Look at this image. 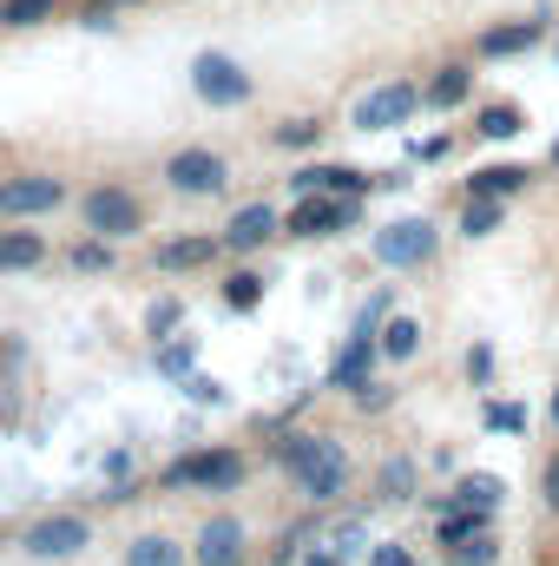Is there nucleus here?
<instances>
[{"mask_svg":"<svg viewBox=\"0 0 559 566\" xmlns=\"http://www.w3.org/2000/svg\"><path fill=\"white\" fill-rule=\"evenodd\" d=\"M454 501H461V507H494V501H500V481H494V474H467V481L454 488Z\"/></svg>","mask_w":559,"mask_h":566,"instance_id":"24","label":"nucleus"},{"mask_svg":"<svg viewBox=\"0 0 559 566\" xmlns=\"http://www.w3.org/2000/svg\"><path fill=\"white\" fill-rule=\"evenodd\" d=\"M271 231H277V205H244V211L224 224V244H231V251H257Z\"/></svg>","mask_w":559,"mask_h":566,"instance_id":"13","label":"nucleus"},{"mask_svg":"<svg viewBox=\"0 0 559 566\" xmlns=\"http://www.w3.org/2000/svg\"><path fill=\"white\" fill-rule=\"evenodd\" d=\"M158 369H165V376H184V369H191V343H165V349H158Z\"/></svg>","mask_w":559,"mask_h":566,"instance_id":"29","label":"nucleus"},{"mask_svg":"<svg viewBox=\"0 0 559 566\" xmlns=\"http://www.w3.org/2000/svg\"><path fill=\"white\" fill-rule=\"evenodd\" d=\"M540 40V20H514V27H487L481 33V53L487 60H507V53H527Z\"/></svg>","mask_w":559,"mask_h":566,"instance_id":"14","label":"nucleus"},{"mask_svg":"<svg viewBox=\"0 0 559 566\" xmlns=\"http://www.w3.org/2000/svg\"><path fill=\"white\" fill-rule=\"evenodd\" d=\"M165 178H171V191H184V198H211V191H224V158L204 151V145H191V151H171V158H165Z\"/></svg>","mask_w":559,"mask_h":566,"instance_id":"4","label":"nucleus"},{"mask_svg":"<svg viewBox=\"0 0 559 566\" xmlns=\"http://www.w3.org/2000/svg\"><path fill=\"white\" fill-rule=\"evenodd\" d=\"M198 566H244V527L231 514L198 527Z\"/></svg>","mask_w":559,"mask_h":566,"instance_id":"11","label":"nucleus"},{"mask_svg":"<svg viewBox=\"0 0 559 566\" xmlns=\"http://www.w3.org/2000/svg\"><path fill=\"white\" fill-rule=\"evenodd\" d=\"M461 231H467V238H487V231H500V198H467V211H461Z\"/></svg>","mask_w":559,"mask_h":566,"instance_id":"21","label":"nucleus"},{"mask_svg":"<svg viewBox=\"0 0 559 566\" xmlns=\"http://www.w3.org/2000/svg\"><path fill=\"white\" fill-rule=\"evenodd\" d=\"M376 258H382L389 271L428 264V258H434V224H428V218H395L389 231H376Z\"/></svg>","mask_w":559,"mask_h":566,"instance_id":"3","label":"nucleus"},{"mask_svg":"<svg viewBox=\"0 0 559 566\" xmlns=\"http://www.w3.org/2000/svg\"><path fill=\"white\" fill-rule=\"evenodd\" d=\"M376 349H382V356H395V363H409V356L421 349V323H415V316H389V323L376 329Z\"/></svg>","mask_w":559,"mask_h":566,"instance_id":"15","label":"nucleus"},{"mask_svg":"<svg viewBox=\"0 0 559 566\" xmlns=\"http://www.w3.org/2000/svg\"><path fill=\"white\" fill-rule=\"evenodd\" d=\"M447 566H494V541H487V534H467V541H454Z\"/></svg>","mask_w":559,"mask_h":566,"instance_id":"25","label":"nucleus"},{"mask_svg":"<svg viewBox=\"0 0 559 566\" xmlns=\"http://www.w3.org/2000/svg\"><path fill=\"white\" fill-rule=\"evenodd\" d=\"M231 310H257V296H264V277H231Z\"/></svg>","mask_w":559,"mask_h":566,"instance_id":"28","label":"nucleus"},{"mask_svg":"<svg viewBox=\"0 0 559 566\" xmlns=\"http://www.w3.org/2000/svg\"><path fill=\"white\" fill-rule=\"evenodd\" d=\"M238 488L244 481V461L238 454H184V461H171L165 468V488Z\"/></svg>","mask_w":559,"mask_h":566,"instance_id":"7","label":"nucleus"},{"mask_svg":"<svg viewBox=\"0 0 559 566\" xmlns=\"http://www.w3.org/2000/svg\"><path fill=\"white\" fill-rule=\"evenodd\" d=\"M106 7H133V0H86V13H106Z\"/></svg>","mask_w":559,"mask_h":566,"instance_id":"36","label":"nucleus"},{"mask_svg":"<svg viewBox=\"0 0 559 566\" xmlns=\"http://www.w3.org/2000/svg\"><path fill=\"white\" fill-rule=\"evenodd\" d=\"M409 488H415V468H409V461H389V468H382V494H389V501H409Z\"/></svg>","mask_w":559,"mask_h":566,"instance_id":"26","label":"nucleus"},{"mask_svg":"<svg viewBox=\"0 0 559 566\" xmlns=\"http://www.w3.org/2000/svg\"><path fill=\"white\" fill-rule=\"evenodd\" d=\"M415 106H421L415 86H376V93H362V106H356V126H362V133H389V126L415 119Z\"/></svg>","mask_w":559,"mask_h":566,"instance_id":"8","label":"nucleus"},{"mask_svg":"<svg viewBox=\"0 0 559 566\" xmlns=\"http://www.w3.org/2000/svg\"><path fill=\"white\" fill-rule=\"evenodd\" d=\"M309 566H342V560H336V554H316V560H309Z\"/></svg>","mask_w":559,"mask_h":566,"instance_id":"37","label":"nucleus"},{"mask_svg":"<svg viewBox=\"0 0 559 566\" xmlns=\"http://www.w3.org/2000/svg\"><path fill=\"white\" fill-rule=\"evenodd\" d=\"M487 422H494V428H520L527 416H520V409H487Z\"/></svg>","mask_w":559,"mask_h":566,"instance_id":"35","label":"nucleus"},{"mask_svg":"<svg viewBox=\"0 0 559 566\" xmlns=\"http://www.w3.org/2000/svg\"><path fill=\"white\" fill-rule=\"evenodd\" d=\"M126 566H184V554H178V547H171L165 534H145V541H133Z\"/></svg>","mask_w":559,"mask_h":566,"instance_id":"20","label":"nucleus"},{"mask_svg":"<svg viewBox=\"0 0 559 566\" xmlns=\"http://www.w3.org/2000/svg\"><path fill=\"white\" fill-rule=\"evenodd\" d=\"M540 494H547V507L559 514V454L547 461V481H540Z\"/></svg>","mask_w":559,"mask_h":566,"instance_id":"33","label":"nucleus"},{"mask_svg":"<svg viewBox=\"0 0 559 566\" xmlns=\"http://www.w3.org/2000/svg\"><path fill=\"white\" fill-rule=\"evenodd\" d=\"M191 86H198L204 106H244V99H251V73H244L238 60H224V53H204V60L191 66Z\"/></svg>","mask_w":559,"mask_h":566,"instance_id":"2","label":"nucleus"},{"mask_svg":"<svg viewBox=\"0 0 559 566\" xmlns=\"http://www.w3.org/2000/svg\"><path fill=\"white\" fill-rule=\"evenodd\" d=\"M553 422H559V396H553Z\"/></svg>","mask_w":559,"mask_h":566,"instance_id":"38","label":"nucleus"},{"mask_svg":"<svg viewBox=\"0 0 559 566\" xmlns=\"http://www.w3.org/2000/svg\"><path fill=\"white\" fill-rule=\"evenodd\" d=\"M184 389H191V396H198V402H224V389H218V382H211V376H191V382H184Z\"/></svg>","mask_w":559,"mask_h":566,"instance_id":"32","label":"nucleus"},{"mask_svg":"<svg viewBox=\"0 0 559 566\" xmlns=\"http://www.w3.org/2000/svg\"><path fill=\"white\" fill-rule=\"evenodd\" d=\"M289 185H296V191H336V198H362V191H369V178L349 171V165H309V171H296Z\"/></svg>","mask_w":559,"mask_h":566,"instance_id":"12","label":"nucleus"},{"mask_svg":"<svg viewBox=\"0 0 559 566\" xmlns=\"http://www.w3.org/2000/svg\"><path fill=\"white\" fill-rule=\"evenodd\" d=\"M349 218H356V198H323V191H303V205H296L289 231H296V238H329V231H342Z\"/></svg>","mask_w":559,"mask_h":566,"instance_id":"9","label":"nucleus"},{"mask_svg":"<svg viewBox=\"0 0 559 566\" xmlns=\"http://www.w3.org/2000/svg\"><path fill=\"white\" fill-rule=\"evenodd\" d=\"M86 541H93V527H86L80 514H46V521L27 527V554H33V560H66V554H80Z\"/></svg>","mask_w":559,"mask_h":566,"instance_id":"5","label":"nucleus"},{"mask_svg":"<svg viewBox=\"0 0 559 566\" xmlns=\"http://www.w3.org/2000/svg\"><path fill=\"white\" fill-rule=\"evenodd\" d=\"M171 323H178V303H158V310H151V336H158V329H171Z\"/></svg>","mask_w":559,"mask_h":566,"instance_id":"34","label":"nucleus"},{"mask_svg":"<svg viewBox=\"0 0 559 566\" xmlns=\"http://www.w3.org/2000/svg\"><path fill=\"white\" fill-rule=\"evenodd\" d=\"M86 224L99 231V238H126V231H139L145 211L133 191H119V185H99L93 198H86Z\"/></svg>","mask_w":559,"mask_h":566,"instance_id":"6","label":"nucleus"},{"mask_svg":"<svg viewBox=\"0 0 559 566\" xmlns=\"http://www.w3.org/2000/svg\"><path fill=\"white\" fill-rule=\"evenodd\" d=\"M553 158H559V151H553Z\"/></svg>","mask_w":559,"mask_h":566,"instance_id":"39","label":"nucleus"},{"mask_svg":"<svg viewBox=\"0 0 559 566\" xmlns=\"http://www.w3.org/2000/svg\"><path fill=\"white\" fill-rule=\"evenodd\" d=\"M316 133H323L316 119H283V126H277V145H289V151H303V145H316Z\"/></svg>","mask_w":559,"mask_h":566,"instance_id":"27","label":"nucleus"},{"mask_svg":"<svg viewBox=\"0 0 559 566\" xmlns=\"http://www.w3.org/2000/svg\"><path fill=\"white\" fill-rule=\"evenodd\" d=\"M283 468L296 474V488H303L309 501H329V494H342V481H349V454H342V441H329V434H289V441H283Z\"/></svg>","mask_w":559,"mask_h":566,"instance_id":"1","label":"nucleus"},{"mask_svg":"<svg viewBox=\"0 0 559 566\" xmlns=\"http://www.w3.org/2000/svg\"><path fill=\"white\" fill-rule=\"evenodd\" d=\"M474 133H481V139H514V133H520V113H514V106H487V113L474 119Z\"/></svg>","mask_w":559,"mask_h":566,"instance_id":"23","label":"nucleus"},{"mask_svg":"<svg viewBox=\"0 0 559 566\" xmlns=\"http://www.w3.org/2000/svg\"><path fill=\"white\" fill-rule=\"evenodd\" d=\"M73 264H80V271H106V264H113V251H106V244H80V251H73Z\"/></svg>","mask_w":559,"mask_h":566,"instance_id":"30","label":"nucleus"},{"mask_svg":"<svg viewBox=\"0 0 559 566\" xmlns=\"http://www.w3.org/2000/svg\"><path fill=\"white\" fill-rule=\"evenodd\" d=\"M211 251H218L211 238H178V244H165V251H158V271H191V264H204Z\"/></svg>","mask_w":559,"mask_h":566,"instance_id":"19","label":"nucleus"},{"mask_svg":"<svg viewBox=\"0 0 559 566\" xmlns=\"http://www.w3.org/2000/svg\"><path fill=\"white\" fill-rule=\"evenodd\" d=\"M53 20V0H0V27H40Z\"/></svg>","mask_w":559,"mask_h":566,"instance_id":"22","label":"nucleus"},{"mask_svg":"<svg viewBox=\"0 0 559 566\" xmlns=\"http://www.w3.org/2000/svg\"><path fill=\"white\" fill-rule=\"evenodd\" d=\"M46 258V244L33 231H0V271H33Z\"/></svg>","mask_w":559,"mask_h":566,"instance_id":"16","label":"nucleus"},{"mask_svg":"<svg viewBox=\"0 0 559 566\" xmlns=\"http://www.w3.org/2000/svg\"><path fill=\"white\" fill-rule=\"evenodd\" d=\"M520 185H527V165H487V171H474V198H507Z\"/></svg>","mask_w":559,"mask_h":566,"instance_id":"18","label":"nucleus"},{"mask_svg":"<svg viewBox=\"0 0 559 566\" xmlns=\"http://www.w3.org/2000/svg\"><path fill=\"white\" fill-rule=\"evenodd\" d=\"M369 566H415L409 547H369Z\"/></svg>","mask_w":559,"mask_h":566,"instance_id":"31","label":"nucleus"},{"mask_svg":"<svg viewBox=\"0 0 559 566\" xmlns=\"http://www.w3.org/2000/svg\"><path fill=\"white\" fill-rule=\"evenodd\" d=\"M60 198H66L60 178H33L27 171V178H7L0 185V218H33V211H53Z\"/></svg>","mask_w":559,"mask_h":566,"instance_id":"10","label":"nucleus"},{"mask_svg":"<svg viewBox=\"0 0 559 566\" xmlns=\"http://www.w3.org/2000/svg\"><path fill=\"white\" fill-rule=\"evenodd\" d=\"M467 86H474V73H467V66H441V73L428 80V106H461V99H467Z\"/></svg>","mask_w":559,"mask_h":566,"instance_id":"17","label":"nucleus"}]
</instances>
